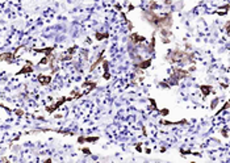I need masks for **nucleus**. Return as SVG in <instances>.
Returning <instances> with one entry per match:
<instances>
[{"label": "nucleus", "instance_id": "nucleus-1", "mask_svg": "<svg viewBox=\"0 0 230 163\" xmlns=\"http://www.w3.org/2000/svg\"><path fill=\"white\" fill-rule=\"evenodd\" d=\"M129 38H130V41H132V42H133V44H138V42H143V41L146 40V38H145V37H142V36H138V34H136V33H134V34H132Z\"/></svg>", "mask_w": 230, "mask_h": 163}, {"label": "nucleus", "instance_id": "nucleus-2", "mask_svg": "<svg viewBox=\"0 0 230 163\" xmlns=\"http://www.w3.org/2000/svg\"><path fill=\"white\" fill-rule=\"evenodd\" d=\"M200 88H201V92L204 94V96H208V95L212 92V87H210V86H201Z\"/></svg>", "mask_w": 230, "mask_h": 163}, {"label": "nucleus", "instance_id": "nucleus-3", "mask_svg": "<svg viewBox=\"0 0 230 163\" xmlns=\"http://www.w3.org/2000/svg\"><path fill=\"white\" fill-rule=\"evenodd\" d=\"M38 79H40V82L42 83V84H49L50 82H51V78H50V76H42V75H40V76H38Z\"/></svg>", "mask_w": 230, "mask_h": 163}, {"label": "nucleus", "instance_id": "nucleus-4", "mask_svg": "<svg viewBox=\"0 0 230 163\" xmlns=\"http://www.w3.org/2000/svg\"><path fill=\"white\" fill-rule=\"evenodd\" d=\"M150 63H151V59H149V61H143V62L138 63V69H147V67L150 66Z\"/></svg>", "mask_w": 230, "mask_h": 163}, {"label": "nucleus", "instance_id": "nucleus-5", "mask_svg": "<svg viewBox=\"0 0 230 163\" xmlns=\"http://www.w3.org/2000/svg\"><path fill=\"white\" fill-rule=\"evenodd\" d=\"M103 53H104V51H101V53H100L99 58H97V61H96V62H95V63H93V65H92V67H91V70H95V67H96L97 65H99V63L101 62V61H103Z\"/></svg>", "mask_w": 230, "mask_h": 163}, {"label": "nucleus", "instance_id": "nucleus-6", "mask_svg": "<svg viewBox=\"0 0 230 163\" xmlns=\"http://www.w3.org/2000/svg\"><path fill=\"white\" fill-rule=\"evenodd\" d=\"M107 36H108V34H107V33H104V34H100V33H96V38H97V40H103V38L104 37H105L107 38Z\"/></svg>", "mask_w": 230, "mask_h": 163}, {"label": "nucleus", "instance_id": "nucleus-7", "mask_svg": "<svg viewBox=\"0 0 230 163\" xmlns=\"http://www.w3.org/2000/svg\"><path fill=\"white\" fill-rule=\"evenodd\" d=\"M29 71H32V67H25V69L21 70L19 74H24V72H29Z\"/></svg>", "mask_w": 230, "mask_h": 163}, {"label": "nucleus", "instance_id": "nucleus-8", "mask_svg": "<svg viewBox=\"0 0 230 163\" xmlns=\"http://www.w3.org/2000/svg\"><path fill=\"white\" fill-rule=\"evenodd\" d=\"M217 103H218V99H216V100L213 101V103H212V105H210V108H212V109H213V108H216V105H217Z\"/></svg>", "mask_w": 230, "mask_h": 163}, {"label": "nucleus", "instance_id": "nucleus-9", "mask_svg": "<svg viewBox=\"0 0 230 163\" xmlns=\"http://www.w3.org/2000/svg\"><path fill=\"white\" fill-rule=\"evenodd\" d=\"M162 115H167V113H168V109H162Z\"/></svg>", "mask_w": 230, "mask_h": 163}, {"label": "nucleus", "instance_id": "nucleus-10", "mask_svg": "<svg viewBox=\"0 0 230 163\" xmlns=\"http://www.w3.org/2000/svg\"><path fill=\"white\" fill-rule=\"evenodd\" d=\"M83 151H84V153H86V154H90V150H88V149H84Z\"/></svg>", "mask_w": 230, "mask_h": 163}, {"label": "nucleus", "instance_id": "nucleus-11", "mask_svg": "<svg viewBox=\"0 0 230 163\" xmlns=\"http://www.w3.org/2000/svg\"><path fill=\"white\" fill-rule=\"evenodd\" d=\"M165 3L166 4H171V0H165Z\"/></svg>", "mask_w": 230, "mask_h": 163}]
</instances>
